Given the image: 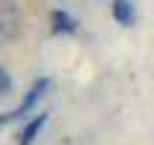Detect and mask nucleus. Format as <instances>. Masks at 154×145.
I'll return each mask as SVG.
<instances>
[{"instance_id":"nucleus-1","label":"nucleus","mask_w":154,"mask_h":145,"mask_svg":"<svg viewBox=\"0 0 154 145\" xmlns=\"http://www.w3.org/2000/svg\"><path fill=\"white\" fill-rule=\"evenodd\" d=\"M17 32V12L15 9H0V44L15 38Z\"/></svg>"},{"instance_id":"nucleus-2","label":"nucleus","mask_w":154,"mask_h":145,"mask_svg":"<svg viewBox=\"0 0 154 145\" xmlns=\"http://www.w3.org/2000/svg\"><path fill=\"white\" fill-rule=\"evenodd\" d=\"M113 17H116L122 26H131V20H134V9H131L128 0H113Z\"/></svg>"},{"instance_id":"nucleus-3","label":"nucleus","mask_w":154,"mask_h":145,"mask_svg":"<svg viewBox=\"0 0 154 145\" xmlns=\"http://www.w3.org/2000/svg\"><path fill=\"white\" fill-rule=\"evenodd\" d=\"M44 122H47V116H38V119L32 122V125H26V131L20 134V139H17V145H32V139H35V134L44 128Z\"/></svg>"},{"instance_id":"nucleus-4","label":"nucleus","mask_w":154,"mask_h":145,"mask_svg":"<svg viewBox=\"0 0 154 145\" xmlns=\"http://www.w3.org/2000/svg\"><path fill=\"white\" fill-rule=\"evenodd\" d=\"M52 20H55V32H64V29H67V32H73V29H76V26H73V20H70L67 15H61V12H55V15H52Z\"/></svg>"},{"instance_id":"nucleus-5","label":"nucleus","mask_w":154,"mask_h":145,"mask_svg":"<svg viewBox=\"0 0 154 145\" xmlns=\"http://www.w3.org/2000/svg\"><path fill=\"white\" fill-rule=\"evenodd\" d=\"M12 90V78H9V73L3 67H0V93H9Z\"/></svg>"}]
</instances>
